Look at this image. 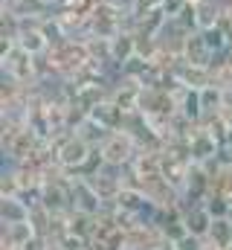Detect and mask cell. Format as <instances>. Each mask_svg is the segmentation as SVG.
Segmentation results:
<instances>
[{"instance_id":"1","label":"cell","mask_w":232,"mask_h":250,"mask_svg":"<svg viewBox=\"0 0 232 250\" xmlns=\"http://www.w3.org/2000/svg\"><path fill=\"white\" fill-rule=\"evenodd\" d=\"M44 56H47V62L53 67V76H56V79H76V73L90 62L87 44H84L81 35H76V38L70 35V38L58 41V44H53V47L44 53Z\"/></svg>"},{"instance_id":"2","label":"cell","mask_w":232,"mask_h":250,"mask_svg":"<svg viewBox=\"0 0 232 250\" xmlns=\"http://www.w3.org/2000/svg\"><path fill=\"white\" fill-rule=\"evenodd\" d=\"M102 157H105V163H111V166H131V160L136 157V151H139V143L125 131V128H116L111 131L105 140H102Z\"/></svg>"},{"instance_id":"3","label":"cell","mask_w":232,"mask_h":250,"mask_svg":"<svg viewBox=\"0 0 232 250\" xmlns=\"http://www.w3.org/2000/svg\"><path fill=\"white\" fill-rule=\"evenodd\" d=\"M0 70L3 76L20 82V84H38V70H35V56H29L26 50L15 47L9 56L0 59Z\"/></svg>"},{"instance_id":"4","label":"cell","mask_w":232,"mask_h":250,"mask_svg":"<svg viewBox=\"0 0 232 250\" xmlns=\"http://www.w3.org/2000/svg\"><path fill=\"white\" fill-rule=\"evenodd\" d=\"M93 148H96V146H90V143L81 140L78 134H73V137L64 140V146L58 148V163L64 166L67 178H78V172H81V166L87 163V157H90Z\"/></svg>"},{"instance_id":"5","label":"cell","mask_w":232,"mask_h":250,"mask_svg":"<svg viewBox=\"0 0 232 250\" xmlns=\"http://www.w3.org/2000/svg\"><path fill=\"white\" fill-rule=\"evenodd\" d=\"M218 151H221V143H218L203 125H197V131L189 137V154H192V163H206V160L218 157Z\"/></svg>"},{"instance_id":"6","label":"cell","mask_w":232,"mask_h":250,"mask_svg":"<svg viewBox=\"0 0 232 250\" xmlns=\"http://www.w3.org/2000/svg\"><path fill=\"white\" fill-rule=\"evenodd\" d=\"M177 114L180 117H186L189 123L200 125L203 123V102H200V90H194V87H180L177 90Z\"/></svg>"},{"instance_id":"7","label":"cell","mask_w":232,"mask_h":250,"mask_svg":"<svg viewBox=\"0 0 232 250\" xmlns=\"http://www.w3.org/2000/svg\"><path fill=\"white\" fill-rule=\"evenodd\" d=\"M174 73H177V79H180L183 87L203 90L206 84H212V70H209V67H200V64H189V62L180 59L177 67H174Z\"/></svg>"},{"instance_id":"8","label":"cell","mask_w":232,"mask_h":250,"mask_svg":"<svg viewBox=\"0 0 232 250\" xmlns=\"http://www.w3.org/2000/svg\"><path fill=\"white\" fill-rule=\"evenodd\" d=\"M183 62L200 64V67H209V64L215 62V56H212V50L206 47V41H203V32H200V29L189 32L186 47H183Z\"/></svg>"},{"instance_id":"9","label":"cell","mask_w":232,"mask_h":250,"mask_svg":"<svg viewBox=\"0 0 232 250\" xmlns=\"http://www.w3.org/2000/svg\"><path fill=\"white\" fill-rule=\"evenodd\" d=\"M183 221H186V230H189L192 236L206 239V236H209V230H212V221H215V218L209 215V209H206L203 204H192V207H186Z\"/></svg>"},{"instance_id":"10","label":"cell","mask_w":232,"mask_h":250,"mask_svg":"<svg viewBox=\"0 0 232 250\" xmlns=\"http://www.w3.org/2000/svg\"><path fill=\"white\" fill-rule=\"evenodd\" d=\"M136 56V41H134V32L122 29L116 38H111V62L116 67H122L125 62H131Z\"/></svg>"},{"instance_id":"11","label":"cell","mask_w":232,"mask_h":250,"mask_svg":"<svg viewBox=\"0 0 232 250\" xmlns=\"http://www.w3.org/2000/svg\"><path fill=\"white\" fill-rule=\"evenodd\" d=\"M3 9H6V6H3ZM9 9H12L18 18H35V21H44V18H50V15L56 12V6L47 3V0H15Z\"/></svg>"},{"instance_id":"12","label":"cell","mask_w":232,"mask_h":250,"mask_svg":"<svg viewBox=\"0 0 232 250\" xmlns=\"http://www.w3.org/2000/svg\"><path fill=\"white\" fill-rule=\"evenodd\" d=\"M206 242H209L212 250H232V221L230 218H215Z\"/></svg>"},{"instance_id":"13","label":"cell","mask_w":232,"mask_h":250,"mask_svg":"<svg viewBox=\"0 0 232 250\" xmlns=\"http://www.w3.org/2000/svg\"><path fill=\"white\" fill-rule=\"evenodd\" d=\"M35 236L29 221H18V224H3V248H23L29 239Z\"/></svg>"},{"instance_id":"14","label":"cell","mask_w":232,"mask_h":250,"mask_svg":"<svg viewBox=\"0 0 232 250\" xmlns=\"http://www.w3.org/2000/svg\"><path fill=\"white\" fill-rule=\"evenodd\" d=\"M3 224H18V221H29V207L15 195V198H3Z\"/></svg>"},{"instance_id":"15","label":"cell","mask_w":232,"mask_h":250,"mask_svg":"<svg viewBox=\"0 0 232 250\" xmlns=\"http://www.w3.org/2000/svg\"><path fill=\"white\" fill-rule=\"evenodd\" d=\"M194 9H197V29H212L224 18L215 0H200V3H194Z\"/></svg>"},{"instance_id":"16","label":"cell","mask_w":232,"mask_h":250,"mask_svg":"<svg viewBox=\"0 0 232 250\" xmlns=\"http://www.w3.org/2000/svg\"><path fill=\"white\" fill-rule=\"evenodd\" d=\"M76 134H78L81 140H87L90 146H102V140H105V137H108L111 131H108V128H105L102 123H96L93 117H87L84 123L78 125V128H76Z\"/></svg>"},{"instance_id":"17","label":"cell","mask_w":232,"mask_h":250,"mask_svg":"<svg viewBox=\"0 0 232 250\" xmlns=\"http://www.w3.org/2000/svg\"><path fill=\"white\" fill-rule=\"evenodd\" d=\"M200 102H203V114H206V117L218 114V111L224 108V87H218V84H206V87L200 90Z\"/></svg>"},{"instance_id":"18","label":"cell","mask_w":232,"mask_h":250,"mask_svg":"<svg viewBox=\"0 0 232 250\" xmlns=\"http://www.w3.org/2000/svg\"><path fill=\"white\" fill-rule=\"evenodd\" d=\"M200 32H203V41H206V47L212 50V56H224V53H230V38H227V32H224L221 26L200 29Z\"/></svg>"},{"instance_id":"19","label":"cell","mask_w":232,"mask_h":250,"mask_svg":"<svg viewBox=\"0 0 232 250\" xmlns=\"http://www.w3.org/2000/svg\"><path fill=\"white\" fill-rule=\"evenodd\" d=\"M230 204H232V198L221 195V192H209V198L203 201V207L209 209L212 218H227L230 215Z\"/></svg>"},{"instance_id":"20","label":"cell","mask_w":232,"mask_h":250,"mask_svg":"<svg viewBox=\"0 0 232 250\" xmlns=\"http://www.w3.org/2000/svg\"><path fill=\"white\" fill-rule=\"evenodd\" d=\"M174 21H177L186 32H194V29H197V9H194V3H186V9H183Z\"/></svg>"},{"instance_id":"21","label":"cell","mask_w":232,"mask_h":250,"mask_svg":"<svg viewBox=\"0 0 232 250\" xmlns=\"http://www.w3.org/2000/svg\"><path fill=\"white\" fill-rule=\"evenodd\" d=\"M206 239H200V236H192V233H186L180 242H174V248L177 250H206V245H203Z\"/></svg>"},{"instance_id":"22","label":"cell","mask_w":232,"mask_h":250,"mask_svg":"<svg viewBox=\"0 0 232 250\" xmlns=\"http://www.w3.org/2000/svg\"><path fill=\"white\" fill-rule=\"evenodd\" d=\"M186 3H189V0H163V12H166L169 18H177V15L186 9Z\"/></svg>"},{"instance_id":"23","label":"cell","mask_w":232,"mask_h":250,"mask_svg":"<svg viewBox=\"0 0 232 250\" xmlns=\"http://www.w3.org/2000/svg\"><path fill=\"white\" fill-rule=\"evenodd\" d=\"M224 146H230L232 148V125H230V131H227V143H224Z\"/></svg>"},{"instance_id":"24","label":"cell","mask_w":232,"mask_h":250,"mask_svg":"<svg viewBox=\"0 0 232 250\" xmlns=\"http://www.w3.org/2000/svg\"><path fill=\"white\" fill-rule=\"evenodd\" d=\"M50 250H64V248H61L58 242H50Z\"/></svg>"},{"instance_id":"25","label":"cell","mask_w":232,"mask_h":250,"mask_svg":"<svg viewBox=\"0 0 232 250\" xmlns=\"http://www.w3.org/2000/svg\"><path fill=\"white\" fill-rule=\"evenodd\" d=\"M12 3H15V0H0V6H6V9H9Z\"/></svg>"},{"instance_id":"26","label":"cell","mask_w":232,"mask_h":250,"mask_svg":"<svg viewBox=\"0 0 232 250\" xmlns=\"http://www.w3.org/2000/svg\"><path fill=\"white\" fill-rule=\"evenodd\" d=\"M47 3H53V6H61V3H64V0H47Z\"/></svg>"},{"instance_id":"27","label":"cell","mask_w":232,"mask_h":250,"mask_svg":"<svg viewBox=\"0 0 232 250\" xmlns=\"http://www.w3.org/2000/svg\"><path fill=\"white\" fill-rule=\"evenodd\" d=\"M227 218H230V221H232V204H230V215H227Z\"/></svg>"},{"instance_id":"28","label":"cell","mask_w":232,"mask_h":250,"mask_svg":"<svg viewBox=\"0 0 232 250\" xmlns=\"http://www.w3.org/2000/svg\"><path fill=\"white\" fill-rule=\"evenodd\" d=\"M3 250H20V248H3Z\"/></svg>"},{"instance_id":"29","label":"cell","mask_w":232,"mask_h":250,"mask_svg":"<svg viewBox=\"0 0 232 250\" xmlns=\"http://www.w3.org/2000/svg\"><path fill=\"white\" fill-rule=\"evenodd\" d=\"M230 56H232V47H230Z\"/></svg>"}]
</instances>
